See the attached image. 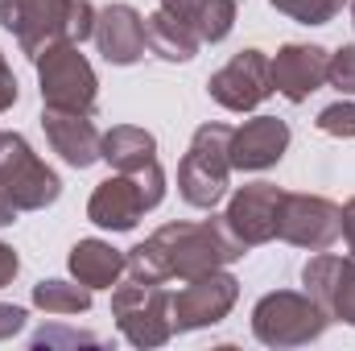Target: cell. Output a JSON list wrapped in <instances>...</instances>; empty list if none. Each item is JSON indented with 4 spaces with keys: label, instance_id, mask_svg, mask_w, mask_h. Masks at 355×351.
<instances>
[{
    "label": "cell",
    "instance_id": "1",
    "mask_svg": "<svg viewBox=\"0 0 355 351\" xmlns=\"http://www.w3.org/2000/svg\"><path fill=\"white\" fill-rule=\"evenodd\" d=\"M248 248L232 236V228L223 223V215L198 219V223H166L157 228L149 240H141L137 248L124 252V273L137 281H153L166 285L170 277L190 281L215 268H227L232 261H240Z\"/></svg>",
    "mask_w": 355,
    "mask_h": 351
},
{
    "label": "cell",
    "instance_id": "2",
    "mask_svg": "<svg viewBox=\"0 0 355 351\" xmlns=\"http://www.w3.org/2000/svg\"><path fill=\"white\" fill-rule=\"evenodd\" d=\"M95 12L91 0H0V25L29 58H42L62 42L83 46L95 33Z\"/></svg>",
    "mask_w": 355,
    "mask_h": 351
},
{
    "label": "cell",
    "instance_id": "3",
    "mask_svg": "<svg viewBox=\"0 0 355 351\" xmlns=\"http://www.w3.org/2000/svg\"><path fill=\"white\" fill-rule=\"evenodd\" d=\"M232 178V128L227 124H198L190 137L186 157L178 162V194L194 211H215L227 194Z\"/></svg>",
    "mask_w": 355,
    "mask_h": 351
},
{
    "label": "cell",
    "instance_id": "4",
    "mask_svg": "<svg viewBox=\"0 0 355 351\" xmlns=\"http://www.w3.org/2000/svg\"><path fill=\"white\" fill-rule=\"evenodd\" d=\"M331 327V314L297 289H272L252 306V335L265 348H306Z\"/></svg>",
    "mask_w": 355,
    "mask_h": 351
},
{
    "label": "cell",
    "instance_id": "5",
    "mask_svg": "<svg viewBox=\"0 0 355 351\" xmlns=\"http://www.w3.org/2000/svg\"><path fill=\"white\" fill-rule=\"evenodd\" d=\"M112 318L120 335L132 348H166L174 339V318H170V293L153 281H116L112 285Z\"/></svg>",
    "mask_w": 355,
    "mask_h": 351
},
{
    "label": "cell",
    "instance_id": "6",
    "mask_svg": "<svg viewBox=\"0 0 355 351\" xmlns=\"http://www.w3.org/2000/svg\"><path fill=\"white\" fill-rule=\"evenodd\" d=\"M37 67V91H42V108H67V112H95L99 103V79L87 54L75 42H62L54 50H46L42 58H33Z\"/></svg>",
    "mask_w": 355,
    "mask_h": 351
},
{
    "label": "cell",
    "instance_id": "7",
    "mask_svg": "<svg viewBox=\"0 0 355 351\" xmlns=\"http://www.w3.org/2000/svg\"><path fill=\"white\" fill-rule=\"evenodd\" d=\"M0 186L17 203V211H46L62 194V178L54 174L21 132L0 128Z\"/></svg>",
    "mask_w": 355,
    "mask_h": 351
},
{
    "label": "cell",
    "instance_id": "8",
    "mask_svg": "<svg viewBox=\"0 0 355 351\" xmlns=\"http://www.w3.org/2000/svg\"><path fill=\"white\" fill-rule=\"evenodd\" d=\"M240 302V281L227 268L190 277L178 293H170V318H174V335L186 331H202L215 327L232 314V306Z\"/></svg>",
    "mask_w": 355,
    "mask_h": 351
},
{
    "label": "cell",
    "instance_id": "9",
    "mask_svg": "<svg viewBox=\"0 0 355 351\" xmlns=\"http://www.w3.org/2000/svg\"><path fill=\"white\" fill-rule=\"evenodd\" d=\"M207 95L227 112H252L272 95V58L265 50H240L232 62H223L211 79Z\"/></svg>",
    "mask_w": 355,
    "mask_h": 351
},
{
    "label": "cell",
    "instance_id": "10",
    "mask_svg": "<svg viewBox=\"0 0 355 351\" xmlns=\"http://www.w3.org/2000/svg\"><path fill=\"white\" fill-rule=\"evenodd\" d=\"M343 232L339 207L322 194H289L281 203V223H277V240L306 248V252H327Z\"/></svg>",
    "mask_w": 355,
    "mask_h": 351
},
{
    "label": "cell",
    "instance_id": "11",
    "mask_svg": "<svg viewBox=\"0 0 355 351\" xmlns=\"http://www.w3.org/2000/svg\"><path fill=\"white\" fill-rule=\"evenodd\" d=\"M281 203L285 190L277 182H248L227 198L223 223L232 228V236L244 248H261L268 240H277V223H281Z\"/></svg>",
    "mask_w": 355,
    "mask_h": 351
},
{
    "label": "cell",
    "instance_id": "12",
    "mask_svg": "<svg viewBox=\"0 0 355 351\" xmlns=\"http://www.w3.org/2000/svg\"><path fill=\"white\" fill-rule=\"evenodd\" d=\"M302 285L331 314V323L355 327V257L314 252L302 264Z\"/></svg>",
    "mask_w": 355,
    "mask_h": 351
},
{
    "label": "cell",
    "instance_id": "13",
    "mask_svg": "<svg viewBox=\"0 0 355 351\" xmlns=\"http://www.w3.org/2000/svg\"><path fill=\"white\" fill-rule=\"evenodd\" d=\"M42 128H46L50 149H54L67 166L87 170V166H95V162H103V132L91 124L87 112L42 108Z\"/></svg>",
    "mask_w": 355,
    "mask_h": 351
},
{
    "label": "cell",
    "instance_id": "14",
    "mask_svg": "<svg viewBox=\"0 0 355 351\" xmlns=\"http://www.w3.org/2000/svg\"><path fill=\"white\" fill-rule=\"evenodd\" d=\"M289 149V124L281 116H252L240 128H232V170L261 174L272 170Z\"/></svg>",
    "mask_w": 355,
    "mask_h": 351
},
{
    "label": "cell",
    "instance_id": "15",
    "mask_svg": "<svg viewBox=\"0 0 355 351\" xmlns=\"http://www.w3.org/2000/svg\"><path fill=\"white\" fill-rule=\"evenodd\" d=\"M327 62H331V50L322 46H306V42L281 46L272 54V91L285 95L289 103H306L327 83Z\"/></svg>",
    "mask_w": 355,
    "mask_h": 351
},
{
    "label": "cell",
    "instance_id": "16",
    "mask_svg": "<svg viewBox=\"0 0 355 351\" xmlns=\"http://www.w3.org/2000/svg\"><path fill=\"white\" fill-rule=\"evenodd\" d=\"M95 50L112 62V67H132L145 58V17L132 4H107L95 12V33H91Z\"/></svg>",
    "mask_w": 355,
    "mask_h": 351
},
{
    "label": "cell",
    "instance_id": "17",
    "mask_svg": "<svg viewBox=\"0 0 355 351\" xmlns=\"http://www.w3.org/2000/svg\"><path fill=\"white\" fill-rule=\"evenodd\" d=\"M145 194L137 186L132 174H116L103 178L87 198V219L103 232H132L141 219H145Z\"/></svg>",
    "mask_w": 355,
    "mask_h": 351
},
{
    "label": "cell",
    "instance_id": "18",
    "mask_svg": "<svg viewBox=\"0 0 355 351\" xmlns=\"http://www.w3.org/2000/svg\"><path fill=\"white\" fill-rule=\"evenodd\" d=\"M67 264H71V277L83 281L87 289H112L124 277V252L112 248L107 240H79Z\"/></svg>",
    "mask_w": 355,
    "mask_h": 351
},
{
    "label": "cell",
    "instance_id": "19",
    "mask_svg": "<svg viewBox=\"0 0 355 351\" xmlns=\"http://www.w3.org/2000/svg\"><path fill=\"white\" fill-rule=\"evenodd\" d=\"M103 162L120 174H141L145 166L157 162V141L137 124H116L103 132Z\"/></svg>",
    "mask_w": 355,
    "mask_h": 351
},
{
    "label": "cell",
    "instance_id": "20",
    "mask_svg": "<svg viewBox=\"0 0 355 351\" xmlns=\"http://www.w3.org/2000/svg\"><path fill=\"white\" fill-rule=\"evenodd\" d=\"M145 46H149L157 58H166V62H190L202 42H198V33H194L186 21H178L174 12L157 8V12L145 17Z\"/></svg>",
    "mask_w": 355,
    "mask_h": 351
},
{
    "label": "cell",
    "instance_id": "21",
    "mask_svg": "<svg viewBox=\"0 0 355 351\" xmlns=\"http://www.w3.org/2000/svg\"><path fill=\"white\" fill-rule=\"evenodd\" d=\"M33 306L46 310V314H87L91 310V289L83 281L50 277V281H37V285H33Z\"/></svg>",
    "mask_w": 355,
    "mask_h": 351
},
{
    "label": "cell",
    "instance_id": "22",
    "mask_svg": "<svg viewBox=\"0 0 355 351\" xmlns=\"http://www.w3.org/2000/svg\"><path fill=\"white\" fill-rule=\"evenodd\" d=\"M236 12L240 4L236 0H198V12L190 21V29L198 33V42H223L232 29H236Z\"/></svg>",
    "mask_w": 355,
    "mask_h": 351
},
{
    "label": "cell",
    "instance_id": "23",
    "mask_svg": "<svg viewBox=\"0 0 355 351\" xmlns=\"http://www.w3.org/2000/svg\"><path fill=\"white\" fill-rule=\"evenodd\" d=\"M268 4L277 12H285L289 21H297V25H327L343 12L347 0H268Z\"/></svg>",
    "mask_w": 355,
    "mask_h": 351
},
{
    "label": "cell",
    "instance_id": "24",
    "mask_svg": "<svg viewBox=\"0 0 355 351\" xmlns=\"http://www.w3.org/2000/svg\"><path fill=\"white\" fill-rule=\"evenodd\" d=\"M318 132L327 137H339V141H352L355 137V99H339V103H327L318 112Z\"/></svg>",
    "mask_w": 355,
    "mask_h": 351
},
{
    "label": "cell",
    "instance_id": "25",
    "mask_svg": "<svg viewBox=\"0 0 355 351\" xmlns=\"http://www.w3.org/2000/svg\"><path fill=\"white\" fill-rule=\"evenodd\" d=\"M327 83L339 95H355V46H339L327 62Z\"/></svg>",
    "mask_w": 355,
    "mask_h": 351
},
{
    "label": "cell",
    "instance_id": "26",
    "mask_svg": "<svg viewBox=\"0 0 355 351\" xmlns=\"http://www.w3.org/2000/svg\"><path fill=\"white\" fill-rule=\"evenodd\" d=\"M58 343H99L87 331H58V327H46L33 335V348H58Z\"/></svg>",
    "mask_w": 355,
    "mask_h": 351
},
{
    "label": "cell",
    "instance_id": "27",
    "mask_svg": "<svg viewBox=\"0 0 355 351\" xmlns=\"http://www.w3.org/2000/svg\"><path fill=\"white\" fill-rule=\"evenodd\" d=\"M25 318H29V314H25L21 306L0 302V343H4V339H12V335H21V331H25Z\"/></svg>",
    "mask_w": 355,
    "mask_h": 351
},
{
    "label": "cell",
    "instance_id": "28",
    "mask_svg": "<svg viewBox=\"0 0 355 351\" xmlns=\"http://www.w3.org/2000/svg\"><path fill=\"white\" fill-rule=\"evenodd\" d=\"M21 99V87H17V75H12V67L4 62V54H0V116L12 108Z\"/></svg>",
    "mask_w": 355,
    "mask_h": 351
},
{
    "label": "cell",
    "instance_id": "29",
    "mask_svg": "<svg viewBox=\"0 0 355 351\" xmlns=\"http://www.w3.org/2000/svg\"><path fill=\"white\" fill-rule=\"evenodd\" d=\"M21 273V261H17V252H12V244H4L0 240V289L4 285H12V277Z\"/></svg>",
    "mask_w": 355,
    "mask_h": 351
},
{
    "label": "cell",
    "instance_id": "30",
    "mask_svg": "<svg viewBox=\"0 0 355 351\" xmlns=\"http://www.w3.org/2000/svg\"><path fill=\"white\" fill-rule=\"evenodd\" d=\"M339 219H343V232H339V236L347 240V252L355 257V198H347V203L339 207Z\"/></svg>",
    "mask_w": 355,
    "mask_h": 351
},
{
    "label": "cell",
    "instance_id": "31",
    "mask_svg": "<svg viewBox=\"0 0 355 351\" xmlns=\"http://www.w3.org/2000/svg\"><path fill=\"white\" fill-rule=\"evenodd\" d=\"M162 8H166V12H174L178 21H186V25H190V21H194V12H198V0H162Z\"/></svg>",
    "mask_w": 355,
    "mask_h": 351
},
{
    "label": "cell",
    "instance_id": "32",
    "mask_svg": "<svg viewBox=\"0 0 355 351\" xmlns=\"http://www.w3.org/2000/svg\"><path fill=\"white\" fill-rule=\"evenodd\" d=\"M17 215H21V211H17V203H12V198L4 194V186H0V228L17 223Z\"/></svg>",
    "mask_w": 355,
    "mask_h": 351
},
{
    "label": "cell",
    "instance_id": "33",
    "mask_svg": "<svg viewBox=\"0 0 355 351\" xmlns=\"http://www.w3.org/2000/svg\"><path fill=\"white\" fill-rule=\"evenodd\" d=\"M352 25H355V0H352Z\"/></svg>",
    "mask_w": 355,
    "mask_h": 351
}]
</instances>
